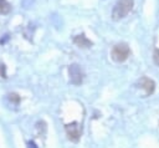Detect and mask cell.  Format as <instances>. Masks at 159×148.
<instances>
[{
	"label": "cell",
	"instance_id": "cell-1",
	"mask_svg": "<svg viewBox=\"0 0 159 148\" xmlns=\"http://www.w3.org/2000/svg\"><path fill=\"white\" fill-rule=\"evenodd\" d=\"M133 4H134V0H118L113 7V11H112L113 20L117 21V20L125 17L129 14V11L132 10Z\"/></svg>",
	"mask_w": 159,
	"mask_h": 148
},
{
	"label": "cell",
	"instance_id": "cell-2",
	"mask_svg": "<svg viewBox=\"0 0 159 148\" xmlns=\"http://www.w3.org/2000/svg\"><path fill=\"white\" fill-rule=\"evenodd\" d=\"M129 53H130L129 46L125 42H120V44H117V45L113 46L111 56L116 62H123L128 58Z\"/></svg>",
	"mask_w": 159,
	"mask_h": 148
},
{
	"label": "cell",
	"instance_id": "cell-3",
	"mask_svg": "<svg viewBox=\"0 0 159 148\" xmlns=\"http://www.w3.org/2000/svg\"><path fill=\"white\" fill-rule=\"evenodd\" d=\"M68 75H70V81L72 85H81L83 81V72L81 70V67L77 63H73L68 67Z\"/></svg>",
	"mask_w": 159,
	"mask_h": 148
},
{
	"label": "cell",
	"instance_id": "cell-4",
	"mask_svg": "<svg viewBox=\"0 0 159 148\" xmlns=\"http://www.w3.org/2000/svg\"><path fill=\"white\" fill-rule=\"evenodd\" d=\"M65 129H66V133H67L68 138L72 142H78V139L81 137V127L77 122H72L70 124H66Z\"/></svg>",
	"mask_w": 159,
	"mask_h": 148
},
{
	"label": "cell",
	"instance_id": "cell-5",
	"mask_svg": "<svg viewBox=\"0 0 159 148\" xmlns=\"http://www.w3.org/2000/svg\"><path fill=\"white\" fill-rule=\"evenodd\" d=\"M139 86H140V88L144 90V95L145 96H149L150 93H153L154 87H155V83H154L153 80H150L148 77H142L139 80Z\"/></svg>",
	"mask_w": 159,
	"mask_h": 148
},
{
	"label": "cell",
	"instance_id": "cell-6",
	"mask_svg": "<svg viewBox=\"0 0 159 148\" xmlns=\"http://www.w3.org/2000/svg\"><path fill=\"white\" fill-rule=\"evenodd\" d=\"M73 42L78 46V47H91L92 46V42L84 36V35H78L73 39Z\"/></svg>",
	"mask_w": 159,
	"mask_h": 148
},
{
	"label": "cell",
	"instance_id": "cell-7",
	"mask_svg": "<svg viewBox=\"0 0 159 148\" xmlns=\"http://www.w3.org/2000/svg\"><path fill=\"white\" fill-rule=\"evenodd\" d=\"M11 10V5L9 4L7 0H0V14L1 15H6L9 14Z\"/></svg>",
	"mask_w": 159,
	"mask_h": 148
},
{
	"label": "cell",
	"instance_id": "cell-8",
	"mask_svg": "<svg viewBox=\"0 0 159 148\" xmlns=\"http://www.w3.org/2000/svg\"><path fill=\"white\" fill-rule=\"evenodd\" d=\"M9 99H10V101H12V102H15V103H19L20 97H19L16 93H10V95H9Z\"/></svg>",
	"mask_w": 159,
	"mask_h": 148
},
{
	"label": "cell",
	"instance_id": "cell-9",
	"mask_svg": "<svg viewBox=\"0 0 159 148\" xmlns=\"http://www.w3.org/2000/svg\"><path fill=\"white\" fill-rule=\"evenodd\" d=\"M153 58H154V62L159 66V49H157V50L154 51V53H153Z\"/></svg>",
	"mask_w": 159,
	"mask_h": 148
},
{
	"label": "cell",
	"instance_id": "cell-10",
	"mask_svg": "<svg viewBox=\"0 0 159 148\" xmlns=\"http://www.w3.org/2000/svg\"><path fill=\"white\" fill-rule=\"evenodd\" d=\"M0 76L1 77H6V72H5V66L2 65V63H0Z\"/></svg>",
	"mask_w": 159,
	"mask_h": 148
},
{
	"label": "cell",
	"instance_id": "cell-11",
	"mask_svg": "<svg viewBox=\"0 0 159 148\" xmlns=\"http://www.w3.org/2000/svg\"><path fill=\"white\" fill-rule=\"evenodd\" d=\"M27 146H29V148H37V147H36V144H35L34 142H29V143H27Z\"/></svg>",
	"mask_w": 159,
	"mask_h": 148
}]
</instances>
